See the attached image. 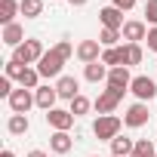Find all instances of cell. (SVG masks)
<instances>
[{
	"label": "cell",
	"mask_w": 157,
	"mask_h": 157,
	"mask_svg": "<svg viewBox=\"0 0 157 157\" xmlns=\"http://www.w3.org/2000/svg\"><path fill=\"white\" fill-rule=\"evenodd\" d=\"M120 129H123V120L114 117V114H99V117L93 120V136H96L99 142H111V139H117Z\"/></svg>",
	"instance_id": "6da1fadb"
},
{
	"label": "cell",
	"mask_w": 157,
	"mask_h": 157,
	"mask_svg": "<svg viewBox=\"0 0 157 157\" xmlns=\"http://www.w3.org/2000/svg\"><path fill=\"white\" fill-rule=\"evenodd\" d=\"M65 62H68V59H65V56H62V52L52 46V49H46V52H43V59H40L34 68L40 71V77H62Z\"/></svg>",
	"instance_id": "7a4b0ae2"
},
{
	"label": "cell",
	"mask_w": 157,
	"mask_h": 157,
	"mask_svg": "<svg viewBox=\"0 0 157 157\" xmlns=\"http://www.w3.org/2000/svg\"><path fill=\"white\" fill-rule=\"evenodd\" d=\"M43 52H46V49H43V43H40V40H34V37H28L19 49H13V59H19L22 65H37V62L43 59Z\"/></svg>",
	"instance_id": "3957f363"
},
{
	"label": "cell",
	"mask_w": 157,
	"mask_h": 157,
	"mask_svg": "<svg viewBox=\"0 0 157 157\" xmlns=\"http://www.w3.org/2000/svg\"><path fill=\"white\" fill-rule=\"evenodd\" d=\"M6 105H10L13 114H28V111L37 105V102H34V90H25V86L13 90V96L6 99Z\"/></svg>",
	"instance_id": "277c9868"
},
{
	"label": "cell",
	"mask_w": 157,
	"mask_h": 157,
	"mask_svg": "<svg viewBox=\"0 0 157 157\" xmlns=\"http://www.w3.org/2000/svg\"><path fill=\"white\" fill-rule=\"evenodd\" d=\"M129 93L136 96V102H151V99H157V83H154V77H145V74L132 77Z\"/></svg>",
	"instance_id": "5b68a950"
},
{
	"label": "cell",
	"mask_w": 157,
	"mask_h": 157,
	"mask_svg": "<svg viewBox=\"0 0 157 157\" xmlns=\"http://www.w3.org/2000/svg\"><path fill=\"white\" fill-rule=\"evenodd\" d=\"M148 120H151L148 102H132V105L126 108V114H123V123H126L129 129H142V126H145Z\"/></svg>",
	"instance_id": "8992f818"
},
{
	"label": "cell",
	"mask_w": 157,
	"mask_h": 157,
	"mask_svg": "<svg viewBox=\"0 0 157 157\" xmlns=\"http://www.w3.org/2000/svg\"><path fill=\"white\" fill-rule=\"evenodd\" d=\"M120 102H123V93H120V90H111V86H108V90H102V93L96 96L93 108H96L99 114H114V108H117Z\"/></svg>",
	"instance_id": "52a82bcc"
},
{
	"label": "cell",
	"mask_w": 157,
	"mask_h": 157,
	"mask_svg": "<svg viewBox=\"0 0 157 157\" xmlns=\"http://www.w3.org/2000/svg\"><path fill=\"white\" fill-rule=\"evenodd\" d=\"M74 114L68 111V108H52V111H46V123L52 126V132H68L71 126H74Z\"/></svg>",
	"instance_id": "ba28073f"
},
{
	"label": "cell",
	"mask_w": 157,
	"mask_h": 157,
	"mask_svg": "<svg viewBox=\"0 0 157 157\" xmlns=\"http://www.w3.org/2000/svg\"><path fill=\"white\" fill-rule=\"evenodd\" d=\"M102 52H105V46L99 40H80V43H77V59H80L83 65L102 62Z\"/></svg>",
	"instance_id": "9c48e42d"
},
{
	"label": "cell",
	"mask_w": 157,
	"mask_h": 157,
	"mask_svg": "<svg viewBox=\"0 0 157 157\" xmlns=\"http://www.w3.org/2000/svg\"><path fill=\"white\" fill-rule=\"evenodd\" d=\"M108 86H111V90H120V93H129V86H132V74H129L126 65L108 71Z\"/></svg>",
	"instance_id": "30bf717a"
},
{
	"label": "cell",
	"mask_w": 157,
	"mask_h": 157,
	"mask_svg": "<svg viewBox=\"0 0 157 157\" xmlns=\"http://www.w3.org/2000/svg\"><path fill=\"white\" fill-rule=\"evenodd\" d=\"M56 93H59V99H77L80 96V80L77 77H71V74H62L59 80H56Z\"/></svg>",
	"instance_id": "8fae6325"
},
{
	"label": "cell",
	"mask_w": 157,
	"mask_h": 157,
	"mask_svg": "<svg viewBox=\"0 0 157 157\" xmlns=\"http://www.w3.org/2000/svg\"><path fill=\"white\" fill-rule=\"evenodd\" d=\"M120 34H123V40H126V43H142V40L148 37V25H145L142 19H129V22L123 25V31H120Z\"/></svg>",
	"instance_id": "7c38bea8"
},
{
	"label": "cell",
	"mask_w": 157,
	"mask_h": 157,
	"mask_svg": "<svg viewBox=\"0 0 157 157\" xmlns=\"http://www.w3.org/2000/svg\"><path fill=\"white\" fill-rule=\"evenodd\" d=\"M102 65H108V68H120V65H126V68H129V49H126V43H123V46H111V49H105V52H102Z\"/></svg>",
	"instance_id": "4fadbf2b"
},
{
	"label": "cell",
	"mask_w": 157,
	"mask_h": 157,
	"mask_svg": "<svg viewBox=\"0 0 157 157\" xmlns=\"http://www.w3.org/2000/svg\"><path fill=\"white\" fill-rule=\"evenodd\" d=\"M99 22H102V28H114V31H123V13L117 10V6H102L99 10Z\"/></svg>",
	"instance_id": "5bb4252c"
},
{
	"label": "cell",
	"mask_w": 157,
	"mask_h": 157,
	"mask_svg": "<svg viewBox=\"0 0 157 157\" xmlns=\"http://www.w3.org/2000/svg\"><path fill=\"white\" fill-rule=\"evenodd\" d=\"M0 40H3L6 46H13V49H19V46H22V43L28 40V37H25V28H22L19 22H13V25H6V28H3Z\"/></svg>",
	"instance_id": "9a60e30c"
},
{
	"label": "cell",
	"mask_w": 157,
	"mask_h": 157,
	"mask_svg": "<svg viewBox=\"0 0 157 157\" xmlns=\"http://www.w3.org/2000/svg\"><path fill=\"white\" fill-rule=\"evenodd\" d=\"M34 102H37V108L52 111V108H56V102H59L56 86H37V90H34Z\"/></svg>",
	"instance_id": "2e32d148"
},
{
	"label": "cell",
	"mask_w": 157,
	"mask_h": 157,
	"mask_svg": "<svg viewBox=\"0 0 157 157\" xmlns=\"http://www.w3.org/2000/svg\"><path fill=\"white\" fill-rule=\"evenodd\" d=\"M108 65H102V62H93V65H83V80H90V83H108Z\"/></svg>",
	"instance_id": "e0dca14e"
},
{
	"label": "cell",
	"mask_w": 157,
	"mask_h": 157,
	"mask_svg": "<svg viewBox=\"0 0 157 157\" xmlns=\"http://www.w3.org/2000/svg\"><path fill=\"white\" fill-rule=\"evenodd\" d=\"M22 0H0V25H13L16 22V13H22Z\"/></svg>",
	"instance_id": "ac0fdd59"
},
{
	"label": "cell",
	"mask_w": 157,
	"mask_h": 157,
	"mask_svg": "<svg viewBox=\"0 0 157 157\" xmlns=\"http://www.w3.org/2000/svg\"><path fill=\"white\" fill-rule=\"evenodd\" d=\"M28 129H31L28 114H10V120H6V132L10 136H25Z\"/></svg>",
	"instance_id": "d6986e66"
},
{
	"label": "cell",
	"mask_w": 157,
	"mask_h": 157,
	"mask_svg": "<svg viewBox=\"0 0 157 157\" xmlns=\"http://www.w3.org/2000/svg\"><path fill=\"white\" fill-rule=\"evenodd\" d=\"M71 148H74V139L68 132H52L49 136V151L52 154H68Z\"/></svg>",
	"instance_id": "ffe728a7"
},
{
	"label": "cell",
	"mask_w": 157,
	"mask_h": 157,
	"mask_svg": "<svg viewBox=\"0 0 157 157\" xmlns=\"http://www.w3.org/2000/svg\"><path fill=\"white\" fill-rule=\"evenodd\" d=\"M132 148H136V142H132V139H126V136L111 139V154H114V157H129V154H132Z\"/></svg>",
	"instance_id": "44dd1931"
},
{
	"label": "cell",
	"mask_w": 157,
	"mask_h": 157,
	"mask_svg": "<svg viewBox=\"0 0 157 157\" xmlns=\"http://www.w3.org/2000/svg\"><path fill=\"white\" fill-rule=\"evenodd\" d=\"M19 86H25V90H37V86H40V71L31 68V65H25V71H22V77H19Z\"/></svg>",
	"instance_id": "7402d4cb"
},
{
	"label": "cell",
	"mask_w": 157,
	"mask_h": 157,
	"mask_svg": "<svg viewBox=\"0 0 157 157\" xmlns=\"http://www.w3.org/2000/svg\"><path fill=\"white\" fill-rule=\"evenodd\" d=\"M90 108H93V102H90L83 93L77 96V99H71V102H68V111H71L74 117H83V114H90Z\"/></svg>",
	"instance_id": "603a6c76"
},
{
	"label": "cell",
	"mask_w": 157,
	"mask_h": 157,
	"mask_svg": "<svg viewBox=\"0 0 157 157\" xmlns=\"http://www.w3.org/2000/svg\"><path fill=\"white\" fill-rule=\"evenodd\" d=\"M129 157H157V148H154L151 139H136V148H132Z\"/></svg>",
	"instance_id": "cb8c5ba5"
},
{
	"label": "cell",
	"mask_w": 157,
	"mask_h": 157,
	"mask_svg": "<svg viewBox=\"0 0 157 157\" xmlns=\"http://www.w3.org/2000/svg\"><path fill=\"white\" fill-rule=\"evenodd\" d=\"M22 16L25 19H37V16H43V0H22Z\"/></svg>",
	"instance_id": "d4e9b609"
},
{
	"label": "cell",
	"mask_w": 157,
	"mask_h": 157,
	"mask_svg": "<svg viewBox=\"0 0 157 157\" xmlns=\"http://www.w3.org/2000/svg\"><path fill=\"white\" fill-rule=\"evenodd\" d=\"M120 37H123L120 31H114V28H102V34H99V43H102L105 49H111V46H120V43H117Z\"/></svg>",
	"instance_id": "484cf974"
},
{
	"label": "cell",
	"mask_w": 157,
	"mask_h": 157,
	"mask_svg": "<svg viewBox=\"0 0 157 157\" xmlns=\"http://www.w3.org/2000/svg\"><path fill=\"white\" fill-rule=\"evenodd\" d=\"M22 71H25V65H22L19 59H10V62L3 65V74L10 77V80H19V77H22Z\"/></svg>",
	"instance_id": "4316f807"
},
{
	"label": "cell",
	"mask_w": 157,
	"mask_h": 157,
	"mask_svg": "<svg viewBox=\"0 0 157 157\" xmlns=\"http://www.w3.org/2000/svg\"><path fill=\"white\" fill-rule=\"evenodd\" d=\"M145 25L157 28V0H145Z\"/></svg>",
	"instance_id": "83f0119b"
},
{
	"label": "cell",
	"mask_w": 157,
	"mask_h": 157,
	"mask_svg": "<svg viewBox=\"0 0 157 157\" xmlns=\"http://www.w3.org/2000/svg\"><path fill=\"white\" fill-rule=\"evenodd\" d=\"M126 49H129V68H132V65H142V59H145L142 43H126Z\"/></svg>",
	"instance_id": "f1b7e54d"
},
{
	"label": "cell",
	"mask_w": 157,
	"mask_h": 157,
	"mask_svg": "<svg viewBox=\"0 0 157 157\" xmlns=\"http://www.w3.org/2000/svg\"><path fill=\"white\" fill-rule=\"evenodd\" d=\"M0 96H3V99H10V96H13V80H10L6 74L0 77Z\"/></svg>",
	"instance_id": "f546056e"
},
{
	"label": "cell",
	"mask_w": 157,
	"mask_h": 157,
	"mask_svg": "<svg viewBox=\"0 0 157 157\" xmlns=\"http://www.w3.org/2000/svg\"><path fill=\"white\" fill-rule=\"evenodd\" d=\"M111 6H117L120 13H129V10H136V0H111Z\"/></svg>",
	"instance_id": "4dcf8cb0"
},
{
	"label": "cell",
	"mask_w": 157,
	"mask_h": 157,
	"mask_svg": "<svg viewBox=\"0 0 157 157\" xmlns=\"http://www.w3.org/2000/svg\"><path fill=\"white\" fill-rule=\"evenodd\" d=\"M145 43H148V49H151V52H157V28H148V37H145Z\"/></svg>",
	"instance_id": "1f68e13d"
},
{
	"label": "cell",
	"mask_w": 157,
	"mask_h": 157,
	"mask_svg": "<svg viewBox=\"0 0 157 157\" xmlns=\"http://www.w3.org/2000/svg\"><path fill=\"white\" fill-rule=\"evenodd\" d=\"M28 157H49L46 151H40V148H34V151H28Z\"/></svg>",
	"instance_id": "d6a6232c"
},
{
	"label": "cell",
	"mask_w": 157,
	"mask_h": 157,
	"mask_svg": "<svg viewBox=\"0 0 157 157\" xmlns=\"http://www.w3.org/2000/svg\"><path fill=\"white\" fill-rule=\"evenodd\" d=\"M90 0H68V6H86Z\"/></svg>",
	"instance_id": "836d02e7"
},
{
	"label": "cell",
	"mask_w": 157,
	"mask_h": 157,
	"mask_svg": "<svg viewBox=\"0 0 157 157\" xmlns=\"http://www.w3.org/2000/svg\"><path fill=\"white\" fill-rule=\"evenodd\" d=\"M0 157H16V154H13L10 148H3V151H0Z\"/></svg>",
	"instance_id": "e575fe53"
},
{
	"label": "cell",
	"mask_w": 157,
	"mask_h": 157,
	"mask_svg": "<svg viewBox=\"0 0 157 157\" xmlns=\"http://www.w3.org/2000/svg\"><path fill=\"white\" fill-rule=\"evenodd\" d=\"M90 157H96V154H90Z\"/></svg>",
	"instance_id": "d590c367"
},
{
	"label": "cell",
	"mask_w": 157,
	"mask_h": 157,
	"mask_svg": "<svg viewBox=\"0 0 157 157\" xmlns=\"http://www.w3.org/2000/svg\"><path fill=\"white\" fill-rule=\"evenodd\" d=\"M111 157H114V154H111Z\"/></svg>",
	"instance_id": "8d00e7d4"
}]
</instances>
